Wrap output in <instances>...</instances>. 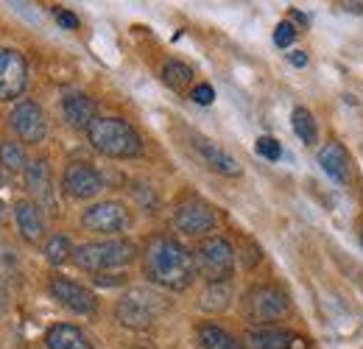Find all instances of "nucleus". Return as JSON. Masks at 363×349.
<instances>
[{
	"label": "nucleus",
	"mask_w": 363,
	"mask_h": 349,
	"mask_svg": "<svg viewBox=\"0 0 363 349\" xmlns=\"http://www.w3.org/2000/svg\"><path fill=\"white\" fill-rule=\"evenodd\" d=\"M361 243H363V229H361Z\"/></svg>",
	"instance_id": "obj_32"
},
{
	"label": "nucleus",
	"mask_w": 363,
	"mask_h": 349,
	"mask_svg": "<svg viewBox=\"0 0 363 349\" xmlns=\"http://www.w3.org/2000/svg\"><path fill=\"white\" fill-rule=\"evenodd\" d=\"M9 129L23 143H43L48 137V115L37 101H20L9 112Z\"/></svg>",
	"instance_id": "obj_8"
},
{
	"label": "nucleus",
	"mask_w": 363,
	"mask_h": 349,
	"mask_svg": "<svg viewBox=\"0 0 363 349\" xmlns=\"http://www.w3.org/2000/svg\"><path fill=\"white\" fill-rule=\"evenodd\" d=\"M50 288V297L59 302L62 307H67L70 313L76 316H92L98 310V299L90 288H84L82 282L76 279H67V277H50L48 282Z\"/></svg>",
	"instance_id": "obj_10"
},
{
	"label": "nucleus",
	"mask_w": 363,
	"mask_h": 349,
	"mask_svg": "<svg viewBox=\"0 0 363 349\" xmlns=\"http://www.w3.org/2000/svg\"><path fill=\"white\" fill-rule=\"evenodd\" d=\"M43 255H45V260L50 265H62L65 260H70L73 257V246H70V238L67 235H62V232H56V235H50L45 243V249H43Z\"/></svg>",
	"instance_id": "obj_25"
},
{
	"label": "nucleus",
	"mask_w": 363,
	"mask_h": 349,
	"mask_svg": "<svg viewBox=\"0 0 363 349\" xmlns=\"http://www.w3.org/2000/svg\"><path fill=\"white\" fill-rule=\"evenodd\" d=\"M162 82L174 89V92H182V89H187L193 84V70H190L184 62L171 59V62H165V67H162Z\"/></svg>",
	"instance_id": "obj_23"
},
{
	"label": "nucleus",
	"mask_w": 363,
	"mask_h": 349,
	"mask_svg": "<svg viewBox=\"0 0 363 349\" xmlns=\"http://www.w3.org/2000/svg\"><path fill=\"white\" fill-rule=\"evenodd\" d=\"M87 137L98 154L112 160H132L143 151V140L137 129L123 118H98L87 131Z\"/></svg>",
	"instance_id": "obj_2"
},
{
	"label": "nucleus",
	"mask_w": 363,
	"mask_h": 349,
	"mask_svg": "<svg viewBox=\"0 0 363 349\" xmlns=\"http://www.w3.org/2000/svg\"><path fill=\"white\" fill-rule=\"evenodd\" d=\"M62 190L76 201H87L104 190V176L90 162H70L62 176Z\"/></svg>",
	"instance_id": "obj_12"
},
{
	"label": "nucleus",
	"mask_w": 363,
	"mask_h": 349,
	"mask_svg": "<svg viewBox=\"0 0 363 349\" xmlns=\"http://www.w3.org/2000/svg\"><path fill=\"white\" fill-rule=\"evenodd\" d=\"M350 11H363V3H347Z\"/></svg>",
	"instance_id": "obj_31"
},
{
	"label": "nucleus",
	"mask_w": 363,
	"mask_h": 349,
	"mask_svg": "<svg viewBox=\"0 0 363 349\" xmlns=\"http://www.w3.org/2000/svg\"><path fill=\"white\" fill-rule=\"evenodd\" d=\"M53 17H56V23H59L62 28H70V31L79 28V17H76L73 11H67V9H56Z\"/></svg>",
	"instance_id": "obj_29"
},
{
	"label": "nucleus",
	"mask_w": 363,
	"mask_h": 349,
	"mask_svg": "<svg viewBox=\"0 0 363 349\" xmlns=\"http://www.w3.org/2000/svg\"><path fill=\"white\" fill-rule=\"evenodd\" d=\"M0 168L6 174H26L28 162H26V151L20 143H14V140L0 143Z\"/></svg>",
	"instance_id": "obj_21"
},
{
	"label": "nucleus",
	"mask_w": 363,
	"mask_h": 349,
	"mask_svg": "<svg viewBox=\"0 0 363 349\" xmlns=\"http://www.w3.org/2000/svg\"><path fill=\"white\" fill-rule=\"evenodd\" d=\"M26 190L34 196V201L40 207H45L53 213L56 199H53V179H50V165L48 160H34L26 168Z\"/></svg>",
	"instance_id": "obj_13"
},
{
	"label": "nucleus",
	"mask_w": 363,
	"mask_h": 349,
	"mask_svg": "<svg viewBox=\"0 0 363 349\" xmlns=\"http://www.w3.org/2000/svg\"><path fill=\"white\" fill-rule=\"evenodd\" d=\"M255 151L263 157V160H272L277 162L279 157H282V145H279V140H274V137H257V145H255Z\"/></svg>",
	"instance_id": "obj_26"
},
{
	"label": "nucleus",
	"mask_w": 363,
	"mask_h": 349,
	"mask_svg": "<svg viewBox=\"0 0 363 349\" xmlns=\"http://www.w3.org/2000/svg\"><path fill=\"white\" fill-rule=\"evenodd\" d=\"M296 40V28L291 23H279L277 31H274V45L277 48H288V45Z\"/></svg>",
	"instance_id": "obj_28"
},
{
	"label": "nucleus",
	"mask_w": 363,
	"mask_h": 349,
	"mask_svg": "<svg viewBox=\"0 0 363 349\" xmlns=\"http://www.w3.org/2000/svg\"><path fill=\"white\" fill-rule=\"evenodd\" d=\"M196 257L174 238H154L143 252V274L148 282L168 288V291H184L196 279Z\"/></svg>",
	"instance_id": "obj_1"
},
{
	"label": "nucleus",
	"mask_w": 363,
	"mask_h": 349,
	"mask_svg": "<svg viewBox=\"0 0 363 349\" xmlns=\"http://www.w3.org/2000/svg\"><path fill=\"white\" fill-rule=\"evenodd\" d=\"M246 344L249 349H305L302 338H296L288 330H277V327H252L246 333Z\"/></svg>",
	"instance_id": "obj_16"
},
{
	"label": "nucleus",
	"mask_w": 363,
	"mask_h": 349,
	"mask_svg": "<svg viewBox=\"0 0 363 349\" xmlns=\"http://www.w3.org/2000/svg\"><path fill=\"white\" fill-rule=\"evenodd\" d=\"M199 347L201 349H240V344L221 330L218 324H201L199 327Z\"/></svg>",
	"instance_id": "obj_20"
},
{
	"label": "nucleus",
	"mask_w": 363,
	"mask_h": 349,
	"mask_svg": "<svg viewBox=\"0 0 363 349\" xmlns=\"http://www.w3.org/2000/svg\"><path fill=\"white\" fill-rule=\"evenodd\" d=\"M137 246L132 240L115 238V240H95V243H82L73 249V262L84 271H112V268H123L135 260Z\"/></svg>",
	"instance_id": "obj_3"
},
{
	"label": "nucleus",
	"mask_w": 363,
	"mask_h": 349,
	"mask_svg": "<svg viewBox=\"0 0 363 349\" xmlns=\"http://www.w3.org/2000/svg\"><path fill=\"white\" fill-rule=\"evenodd\" d=\"M28 84L26 56L14 48H0V101L17 98Z\"/></svg>",
	"instance_id": "obj_11"
},
{
	"label": "nucleus",
	"mask_w": 363,
	"mask_h": 349,
	"mask_svg": "<svg viewBox=\"0 0 363 349\" xmlns=\"http://www.w3.org/2000/svg\"><path fill=\"white\" fill-rule=\"evenodd\" d=\"M318 165L330 179H335L341 184L350 182V154H347V148L341 143H335V140L324 143L318 148Z\"/></svg>",
	"instance_id": "obj_18"
},
{
	"label": "nucleus",
	"mask_w": 363,
	"mask_h": 349,
	"mask_svg": "<svg viewBox=\"0 0 363 349\" xmlns=\"http://www.w3.org/2000/svg\"><path fill=\"white\" fill-rule=\"evenodd\" d=\"M288 59H291L294 67H305L308 65V53L305 50H294V53H288Z\"/></svg>",
	"instance_id": "obj_30"
},
{
	"label": "nucleus",
	"mask_w": 363,
	"mask_h": 349,
	"mask_svg": "<svg viewBox=\"0 0 363 349\" xmlns=\"http://www.w3.org/2000/svg\"><path fill=\"white\" fill-rule=\"evenodd\" d=\"M190 101L199 104V106H210L216 101V89L210 87V84H196V87L190 89Z\"/></svg>",
	"instance_id": "obj_27"
},
{
	"label": "nucleus",
	"mask_w": 363,
	"mask_h": 349,
	"mask_svg": "<svg viewBox=\"0 0 363 349\" xmlns=\"http://www.w3.org/2000/svg\"><path fill=\"white\" fill-rule=\"evenodd\" d=\"M0 187H3V182H0Z\"/></svg>",
	"instance_id": "obj_33"
},
{
	"label": "nucleus",
	"mask_w": 363,
	"mask_h": 349,
	"mask_svg": "<svg viewBox=\"0 0 363 349\" xmlns=\"http://www.w3.org/2000/svg\"><path fill=\"white\" fill-rule=\"evenodd\" d=\"M196 268L199 274L207 279V282H229L232 271H235V249L227 238L221 235H213V238H204L196 252Z\"/></svg>",
	"instance_id": "obj_5"
},
{
	"label": "nucleus",
	"mask_w": 363,
	"mask_h": 349,
	"mask_svg": "<svg viewBox=\"0 0 363 349\" xmlns=\"http://www.w3.org/2000/svg\"><path fill=\"white\" fill-rule=\"evenodd\" d=\"M291 126H294L296 137H299L302 143H308V145L316 143V137H318L316 121H313V115H311L305 106H296V109H294V115H291Z\"/></svg>",
	"instance_id": "obj_24"
},
{
	"label": "nucleus",
	"mask_w": 363,
	"mask_h": 349,
	"mask_svg": "<svg viewBox=\"0 0 363 349\" xmlns=\"http://www.w3.org/2000/svg\"><path fill=\"white\" fill-rule=\"evenodd\" d=\"M14 221H17L20 235L28 243L43 240V235H45V216H43V207L37 201H17L14 204Z\"/></svg>",
	"instance_id": "obj_17"
},
{
	"label": "nucleus",
	"mask_w": 363,
	"mask_h": 349,
	"mask_svg": "<svg viewBox=\"0 0 363 349\" xmlns=\"http://www.w3.org/2000/svg\"><path fill=\"white\" fill-rule=\"evenodd\" d=\"M162 310H165L162 297L145 288H135L115 305V318L129 330H151L154 321L162 316Z\"/></svg>",
	"instance_id": "obj_4"
},
{
	"label": "nucleus",
	"mask_w": 363,
	"mask_h": 349,
	"mask_svg": "<svg viewBox=\"0 0 363 349\" xmlns=\"http://www.w3.org/2000/svg\"><path fill=\"white\" fill-rule=\"evenodd\" d=\"M216 223H218L216 210L207 201H201V199L182 201L179 207H177V213H174V226L179 229L182 235H187V238H201V235L213 232Z\"/></svg>",
	"instance_id": "obj_9"
},
{
	"label": "nucleus",
	"mask_w": 363,
	"mask_h": 349,
	"mask_svg": "<svg viewBox=\"0 0 363 349\" xmlns=\"http://www.w3.org/2000/svg\"><path fill=\"white\" fill-rule=\"evenodd\" d=\"M62 115L73 129L90 131V126L98 121V106L84 92H67L62 98Z\"/></svg>",
	"instance_id": "obj_14"
},
{
	"label": "nucleus",
	"mask_w": 363,
	"mask_h": 349,
	"mask_svg": "<svg viewBox=\"0 0 363 349\" xmlns=\"http://www.w3.org/2000/svg\"><path fill=\"white\" fill-rule=\"evenodd\" d=\"M193 148L201 154V160L207 162V168H213L216 174L240 176V162H238L232 154H227L221 145H216L213 140H207V137L196 134V137H193Z\"/></svg>",
	"instance_id": "obj_15"
},
{
	"label": "nucleus",
	"mask_w": 363,
	"mask_h": 349,
	"mask_svg": "<svg viewBox=\"0 0 363 349\" xmlns=\"http://www.w3.org/2000/svg\"><path fill=\"white\" fill-rule=\"evenodd\" d=\"M229 302H232V288H229V282H210L207 285V291L201 294V310H207V313H221V310H227Z\"/></svg>",
	"instance_id": "obj_22"
},
{
	"label": "nucleus",
	"mask_w": 363,
	"mask_h": 349,
	"mask_svg": "<svg viewBox=\"0 0 363 349\" xmlns=\"http://www.w3.org/2000/svg\"><path fill=\"white\" fill-rule=\"evenodd\" d=\"M243 310H246V318L255 321V324H269L285 316L288 310V294L279 291L277 285H255L246 297H243Z\"/></svg>",
	"instance_id": "obj_6"
},
{
	"label": "nucleus",
	"mask_w": 363,
	"mask_h": 349,
	"mask_svg": "<svg viewBox=\"0 0 363 349\" xmlns=\"http://www.w3.org/2000/svg\"><path fill=\"white\" fill-rule=\"evenodd\" d=\"M132 221H135L132 210L123 201L106 199V201H98V204L84 210L82 226L90 232H101V235H115V232H126L132 226Z\"/></svg>",
	"instance_id": "obj_7"
},
{
	"label": "nucleus",
	"mask_w": 363,
	"mask_h": 349,
	"mask_svg": "<svg viewBox=\"0 0 363 349\" xmlns=\"http://www.w3.org/2000/svg\"><path fill=\"white\" fill-rule=\"evenodd\" d=\"M48 349H92L90 338L76 324H53L45 333Z\"/></svg>",
	"instance_id": "obj_19"
}]
</instances>
